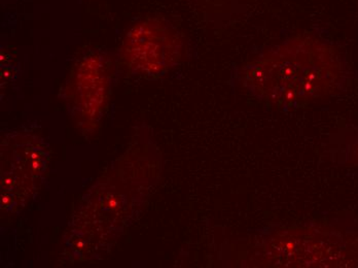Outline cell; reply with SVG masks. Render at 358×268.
Segmentation results:
<instances>
[{
	"label": "cell",
	"instance_id": "obj_2",
	"mask_svg": "<svg viewBox=\"0 0 358 268\" xmlns=\"http://www.w3.org/2000/svg\"><path fill=\"white\" fill-rule=\"evenodd\" d=\"M124 52L135 69L160 73L178 62L182 41L178 30L165 20L138 22L127 34Z\"/></svg>",
	"mask_w": 358,
	"mask_h": 268
},
{
	"label": "cell",
	"instance_id": "obj_3",
	"mask_svg": "<svg viewBox=\"0 0 358 268\" xmlns=\"http://www.w3.org/2000/svg\"><path fill=\"white\" fill-rule=\"evenodd\" d=\"M109 206H111V208H117V200H110V202H109Z\"/></svg>",
	"mask_w": 358,
	"mask_h": 268
},
{
	"label": "cell",
	"instance_id": "obj_4",
	"mask_svg": "<svg viewBox=\"0 0 358 268\" xmlns=\"http://www.w3.org/2000/svg\"><path fill=\"white\" fill-rule=\"evenodd\" d=\"M213 1V0H211ZM222 2H228V3H231V2L234 1V0H220Z\"/></svg>",
	"mask_w": 358,
	"mask_h": 268
},
{
	"label": "cell",
	"instance_id": "obj_1",
	"mask_svg": "<svg viewBox=\"0 0 358 268\" xmlns=\"http://www.w3.org/2000/svg\"><path fill=\"white\" fill-rule=\"evenodd\" d=\"M244 89L271 108H306L339 93L347 80L342 54L329 41L299 34L272 45L242 66Z\"/></svg>",
	"mask_w": 358,
	"mask_h": 268
}]
</instances>
